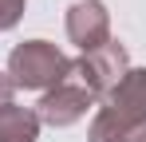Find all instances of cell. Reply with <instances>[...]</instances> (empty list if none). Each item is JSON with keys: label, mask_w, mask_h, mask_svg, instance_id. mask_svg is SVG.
<instances>
[{"label": "cell", "mask_w": 146, "mask_h": 142, "mask_svg": "<svg viewBox=\"0 0 146 142\" xmlns=\"http://www.w3.org/2000/svg\"><path fill=\"white\" fill-rule=\"evenodd\" d=\"M146 122V67H130L115 91L99 99L87 142H126Z\"/></svg>", "instance_id": "obj_1"}, {"label": "cell", "mask_w": 146, "mask_h": 142, "mask_svg": "<svg viewBox=\"0 0 146 142\" xmlns=\"http://www.w3.org/2000/svg\"><path fill=\"white\" fill-rule=\"evenodd\" d=\"M8 79L24 91H51L71 79V59L48 40H24L8 51Z\"/></svg>", "instance_id": "obj_2"}, {"label": "cell", "mask_w": 146, "mask_h": 142, "mask_svg": "<svg viewBox=\"0 0 146 142\" xmlns=\"http://www.w3.org/2000/svg\"><path fill=\"white\" fill-rule=\"evenodd\" d=\"M126 71H130V55H126V47H122L119 40H107L103 47L71 59V79L83 83L95 99H103L107 91H115Z\"/></svg>", "instance_id": "obj_3"}, {"label": "cell", "mask_w": 146, "mask_h": 142, "mask_svg": "<svg viewBox=\"0 0 146 142\" xmlns=\"http://www.w3.org/2000/svg\"><path fill=\"white\" fill-rule=\"evenodd\" d=\"M91 107H99V99L87 91L83 83L67 79V83L44 91V99L36 103V118L48 122V126H71V122H79Z\"/></svg>", "instance_id": "obj_4"}, {"label": "cell", "mask_w": 146, "mask_h": 142, "mask_svg": "<svg viewBox=\"0 0 146 142\" xmlns=\"http://www.w3.org/2000/svg\"><path fill=\"white\" fill-rule=\"evenodd\" d=\"M67 40L79 47V55H87L111 40V12L103 0H75L67 8Z\"/></svg>", "instance_id": "obj_5"}, {"label": "cell", "mask_w": 146, "mask_h": 142, "mask_svg": "<svg viewBox=\"0 0 146 142\" xmlns=\"http://www.w3.org/2000/svg\"><path fill=\"white\" fill-rule=\"evenodd\" d=\"M40 138V118L28 107H4L0 111V142H36Z\"/></svg>", "instance_id": "obj_6"}, {"label": "cell", "mask_w": 146, "mask_h": 142, "mask_svg": "<svg viewBox=\"0 0 146 142\" xmlns=\"http://www.w3.org/2000/svg\"><path fill=\"white\" fill-rule=\"evenodd\" d=\"M24 4H28V0H0V32H8V28H16V24H20Z\"/></svg>", "instance_id": "obj_7"}, {"label": "cell", "mask_w": 146, "mask_h": 142, "mask_svg": "<svg viewBox=\"0 0 146 142\" xmlns=\"http://www.w3.org/2000/svg\"><path fill=\"white\" fill-rule=\"evenodd\" d=\"M16 103V83L8 79V71H0V111Z\"/></svg>", "instance_id": "obj_8"}, {"label": "cell", "mask_w": 146, "mask_h": 142, "mask_svg": "<svg viewBox=\"0 0 146 142\" xmlns=\"http://www.w3.org/2000/svg\"><path fill=\"white\" fill-rule=\"evenodd\" d=\"M126 142H146V122H142V126H138V130H134V134H130Z\"/></svg>", "instance_id": "obj_9"}]
</instances>
